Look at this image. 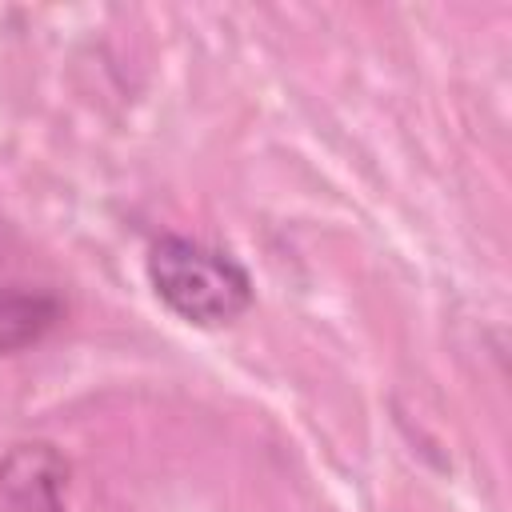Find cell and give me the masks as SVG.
<instances>
[{
    "label": "cell",
    "mask_w": 512,
    "mask_h": 512,
    "mask_svg": "<svg viewBox=\"0 0 512 512\" xmlns=\"http://www.w3.org/2000/svg\"><path fill=\"white\" fill-rule=\"evenodd\" d=\"M148 280L180 320L200 328L232 324L252 304L248 272L232 256L188 236H160L148 248Z\"/></svg>",
    "instance_id": "obj_1"
},
{
    "label": "cell",
    "mask_w": 512,
    "mask_h": 512,
    "mask_svg": "<svg viewBox=\"0 0 512 512\" xmlns=\"http://www.w3.org/2000/svg\"><path fill=\"white\" fill-rule=\"evenodd\" d=\"M68 464L52 444H16L0 460V512H64Z\"/></svg>",
    "instance_id": "obj_2"
},
{
    "label": "cell",
    "mask_w": 512,
    "mask_h": 512,
    "mask_svg": "<svg viewBox=\"0 0 512 512\" xmlns=\"http://www.w3.org/2000/svg\"><path fill=\"white\" fill-rule=\"evenodd\" d=\"M60 312V300L44 288H0V356L36 344Z\"/></svg>",
    "instance_id": "obj_3"
}]
</instances>
